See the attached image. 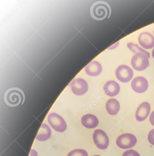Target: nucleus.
<instances>
[{
	"label": "nucleus",
	"instance_id": "nucleus-8",
	"mask_svg": "<svg viewBox=\"0 0 154 156\" xmlns=\"http://www.w3.org/2000/svg\"><path fill=\"white\" fill-rule=\"evenodd\" d=\"M133 74L132 69L126 65L120 66L116 70L117 78L122 83L129 82L133 78Z\"/></svg>",
	"mask_w": 154,
	"mask_h": 156
},
{
	"label": "nucleus",
	"instance_id": "nucleus-9",
	"mask_svg": "<svg viewBox=\"0 0 154 156\" xmlns=\"http://www.w3.org/2000/svg\"><path fill=\"white\" fill-rule=\"evenodd\" d=\"M149 84L147 80L142 76H138L133 79L131 83V87L136 93H144L148 88Z\"/></svg>",
	"mask_w": 154,
	"mask_h": 156
},
{
	"label": "nucleus",
	"instance_id": "nucleus-3",
	"mask_svg": "<svg viewBox=\"0 0 154 156\" xmlns=\"http://www.w3.org/2000/svg\"><path fill=\"white\" fill-rule=\"evenodd\" d=\"M149 58L145 54L138 53L132 57L131 65L136 71H144L149 66Z\"/></svg>",
	"mask_w": 154,
	"mask_h": 156
},
{
	"label": "nucleus",
	"instance_id": "nucleus-16",
	"mask_svg": "<svg viewBox=\"0 0 154 156\" xmlns=\"http://www.w3.org/2000/svg\"><path fill=\"white\" fill-rule=\"evenodd\" d=\"M106 108L108 114L112 115H115L119 112L120 104L116 99L111 98L107 102Z\"/></svg>",
	"mask_w": 154,
	"mask_h": 156
},
{
	"label": "nucleus",
	"instance_id": "nucleus-4",
	"mask_svg": "<svg viewBox=\"0 0 154 156\" xmlns=\"http://www.w3.org/2000/svg\"><path fill=\"white\" fill-rule=\"evenodd\" d=\"M48 121L50 126L56 131L63 132L66 130L67 128L66 122L62 117L56 113L49 114Z\"/></svg>",
	"mask_w": 154,
	"mask_h": 156
},
{
	"label": "nucleus",
	"instance_id": "nucleus-21",
	"mask_svg": "<svg viewBox=\"0 0 154 156\" xmlns=\"http://www.w3.org/2000/svg\"><path fill=\"white\" fill-rule=\"evenodd\" d=\"M149 121H150V123L153 126H154V111H153L150 115V117H149Z\"/></svg>",
	"mask_w": 154,
	"mask_h": 156
},
{
	"label": "nucleus",
	"instance_id": "nucleus-10",
	"mask_svg": "<svg viewBox=\"0 0 154 156\" xmlns=\"http://www.w3.org/2000/svg\"><path fill=\"white\" fill-rule=\"evenodd\" d=\"M138 42L144 49L149 50L154 46V37L149 33L143 32L138 36Z\"/></svg>",
	"mask_w": 154,
	"mask_h": 156
},
{
	"label": "nucleus",
	"instance_id": "nucleus-15",
	"mask_svg": "<svg viewBox=\"0 0 154 156\" xmlns=\"http://www.w3.org/2000/svg\"><path fill=\"white\" fill-rule=\"evenodd\" d=\"M51 128L47 124L43 123L36 136V139L39 141H45L51 137Z\"/></svg>",
	"mask_w": 154,
	"mask_h": 156
},
{
	"label": "nucleus",
	"instance_id": "nucleus-18",
	"mask_svg": "<svg viewBox=\"0 0 154 156\" xmlns=\"http://www.w3.org/2000/svg\"><path fill=\"white\" fill-rule=\"evenodd\" d=\"M67 156H88V153L84 150L75 149L69 152Z\"/></svg>",
	"mask_w": 154,
	"mask_h": 156
},
{
	"label": "nucleus",
	"instance_id": "nucleus-12",
	"mask_svg": "<svg viewBox=\"0 0 154 156\" xmlns=\"http://www.w3.org/2000/svg\"><path fill=\"white\" fill-rule=\"evenodd\" d=\"M85 70L88 76H96L101 73L103 67L100 63L96 61H93L85 67Z\"/></svg>",
	"mask_w": 154,
	"mask_h": 156
},
{
	"label": "nucleus",
	"instance_id": "nucleus-23",
	"mask_svg": "<svg viewBox=\"0 0 154 156\" xmlns=\"http://www.w3.org/2000/svg\"><path fill=\"white\" fill-rule=\"evenodd\" d=\"M99 156V155H95V156Z\"/></svg>",
	"mask_w": 154,
	"mask_h": 156
},
{
	"label": "nucleus",
	"instance_id": "nucleus-14",
	"mask_svg": "<svg viewBox=\"0 0 154 156\" xmlns=\"http://www.w3.org/2000/svg\"><path fill=\"white\" fill-rule=\"evenodd\" d=\"M83 126L88 129H93L98 126L99 121L95 115L92 114H86L83 116L82 118Z\"/></svg>",
	"mask_w": 154,
	"mask_h": 156
},
{
	"label": "nucleus",
	"instance_id": "nucleus-2",
	"mask_svg": "<svg viewBox=\"0 0 154 156\" xmlns=\"http://www.w3.org/2000/svg\"><path fill=\"white\" fill-rule=\"evenodd\" d=\"M112 10L109 4L104 1L94 2L90 9L91 17L94 20L101 21L111 16Z\"/></svg>",
	"mask_w": 154,
	"mask_h": 156
},
{
	"label": "nucleus",
	"instance_id": "nucleus-17",
	"mask_svg": "<svg viewBox=\"0 0 154 156\" xmlns=\"http://www.w3.org/2000/svg\"><path fill=\"white\" fill-rule=\"evenodd\" d=\"M127 46L128 49L135 54L138 53H143L146 55L149 58H150V54H149V53L148 52L144 50V49L140 48L137 44H133V43H129L128 44Z\"/></svg>",
	"mask_w": 154,
	"mask_h": 156
},
{
	"label": "nucleus",
	"instance_id": "nucleus-20",
	"mask_svg": "<svg viewBox=\"0 0 154 156\" xmlns=\"http://www.w3.org/2000/svg\"><path fill=\"white\" fill-rule=\"evenodd\" d=\"M149 141L151 145L154 146V129H152L149 132L148 135V137Z\"/></svg>",
	"mask_w": 154,
	"mask_h": 156
},
{
	"label": "nucleus",
	"instance_id": "nucleus-13",
	"mask_svg": "<svg viewBox=\"0 0 154 156\" xmlns=\"http://www.w3.org/2000/svg\"><path fill=\"white\" fill-rule=\"evenodd\" d=\"M103 90L105 94L110 97L117 95L120 91V86L117 82L109 81L104 85Z\"/></svg>",
	"mask_w": 154,
	"mask_h": 156
},
{
	"label": "nucleus",
	"instance_id": "nucleus-6",
	"mask_svg": "<svg viewBox=\"0 0 154 156\" xmlns=\"http://www.w3.org/2000/svg\"><path fill=\"white\" fill-rule=\"evenodd\" d=\"M72 92L77 96L85 94L88 91V85L86 81L83 78H75L70 84Z\"/></svg>",
	"mask_w": 154,
	"mask_h": 156
},
{
	"label": "nucleus",
	"instance_id": "nucleus-19",
	"mask_svg": "<svg viewBox=\"0 0 154 156\" xmlns=\"http://www.w3.org/2000/svg\"><path fill=\"white\" fill-rule=\"evenodd\" d=\"M122 156H140L139 153L134 150H129L124 152Z\"/></svg>",
	"mask_w": 154,
	"mask_h": 156
},
{
	"label": "nucleus",
	"instance_id": "nucleus-24",
	"mask_svg": "<svg viewBox=\"0 0 154 156\" xmlns=\"http://www.w3.org/2000/svg\"></svg>",
	"mask_w": 154,
	"mask_h": 156
},
{
	"label": "nucleus",
	"instance_id": "nucleus-22",
	"mask_svg": "<svg viewBox=\"0 0 154 156\" xmlns=\"http://www.w3.org/2000/svg\"><path fill=\"white\" fill-rule=\"evenodd\" d=\"M152 57H153V58H154V49H153V51H152Z\"/></svg>",
	"mask_w": 154,
	"mask_h": 156
},
{
	"label": "nucleus",
	"instance_id": "nucleus-1",
	"mask_svg": "<svg viewBox=\"0 0 154 156\" xmlns=\"http://www.w3.org/2000/svg\"><path fill=\"white\" fill-rule=\"evenodd\" d=\"M24 92L18 87H12L8 89L4 95L5 104L11 107H15L23 105L25 101Z\"/></svg>",
	"mask_w": 154,
	"mask_h": 156
},
{
	"label": "nucleus",
	"instance_id": "nucleus-11",
	"mask_svg": "<svg viewBox=\"0 0 154 156\" xmlns=\"http://www.w3.org/2000/svg\"><path fill=\"white\" fill-rule=\"evenodd\" d=\"M150 111V106L149 103L144 102L140 104L136 112V119L138 121H144L147 118Z\"/></svg>",
	"mask_w": 154,
	"mask_h": 156
},
{
	"label": "nucleus",
	"instance_id": "nucleus-7",
	"mask_svg": "<svg viewBox=\"0 0 154 156\" xmlns=\"http://www.w3.org/2000/svg\"><path fill=\"white\" fill-rule=\"evenodd\" d=\"M93 139L96 147L100 149L105 150L108 147L109 138L106 133L103 130L97 129L95 130Z\"/></svg>",
	"mask_w": 154,
	"mask_h": 156
},
{
	"label": "nucleus",
	"instance_id": "nucleus-5",
	"mask_svg": "<svg viewBox=\"0 0 154 156\" xmlns=\"http://www.w3.org/2000/svg\"><path fill=\"white\" fill-rule=\"evenodd\" d=\"M136 137L132 134L125 133L120 135L117 139L116 144L120 148L129 149L136 144Z\"/></svg>",
	"mask_w": 154,
	"mask_h": 156
}]
</instances>
